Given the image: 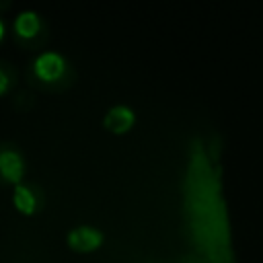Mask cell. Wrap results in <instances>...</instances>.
Listing matches in <instances>:
<instances>
[{"label": "cell", "mask_w": 263, "mask_h": 263, "mask_svg": "<svg viewBox=\"0 0 263 263\" xmlns=\"http://www.w3.org/2000/svg\"><path fill=\"white\" fill-rule=\"evenodd\" d=\"M33 74L43 84H60L66 76V60L55 51L41 53L33 64Z\"/></svg>", "instance_id": "1"}, {"label": "cell", "mask_w": 263, "mask_h": 263, "mask_svg": "<svg viewBox=\"0 0 263 263\" xmlns=\"http://www.w3.org/2000/svg\"><path fill=\"white\" fill-rule=\"evenodd\" d=\"M0 76H2V92H6V90H8V72H4V70H2V74H0Z\"/></svg>", "instance_id": "7"}, {"label": "cell", "mask_w": 263, "mask_h": 263, "mask_svg": "<svg viewBox=\"0 0 263 263\" xmlns=\"http://www.w3.org/2000/svg\"><path fill=\"white\" fill-rule=\"evenodd\" d=\"M0 171L8 183H18L25 173V162H23L21 154L14 150H4L0 154Z\"/></svg>", "instance_id": "4"}, {"label": "cell", "mask_w": 263, "mask_h": 263, "mask_svg": "<svg viewBox=\"0 0 263 263\" xmlns=\"http://www.w3.org/2000/svg\"><path fill=\"white\" fill-rule=\"evenodd\" d=\"M134 121H136V115H134V111H132L129 107H125V105L111 107V109L107 111L105 119H103L105 127H107L111 134H125V132H129L132 125H134Z\"/></svg>", "instance_id": "3"}, {"label": "cell", "mask_w": 263, "mask_h": 263, "mask_svg": "<svg viewBox=\"0 0 263 263\" xmlns=\"http://www.w3.org/2000/svg\"><path fill=\"white\" fill-rule=\"evenodd\" d=\"M12 203H14V208H16L21 214L31 216V214H35V212L39 210L41 197H39V193H37L35 189L16 185V189H14V193H12Z\"/></svg>", "instance_id": "5"}, {"label": "cell", "mask_w": 263, "mask_h": 263, "mask_svg": "<svg viewBox=\"0 0 263 263\" xmlns=\"http://www.w3.org/2000/svg\"><path fill=\"white\" fill-rule=\"evenodd\" d=\"M43 25H41V18L31 12V10H25L16 16L14 21V33L21 37V39H35L39 33H41Z\"/></svg>", "instance_id": "6"}, {"label": "cell", "mask_w": 263, "mask_h": 263, "mask_svg": "<svg viewBox=\"0 0 263 263\" xmlns=\"http://www.w3.org/2000/svg\"><path fill=\"white\" fill-rule=\"evenodd\" d=\"M103 245V232L92 226H76L68 234V247L76 253H92Z\"/></svg>", "instance_id": "2"}]
</instances>
